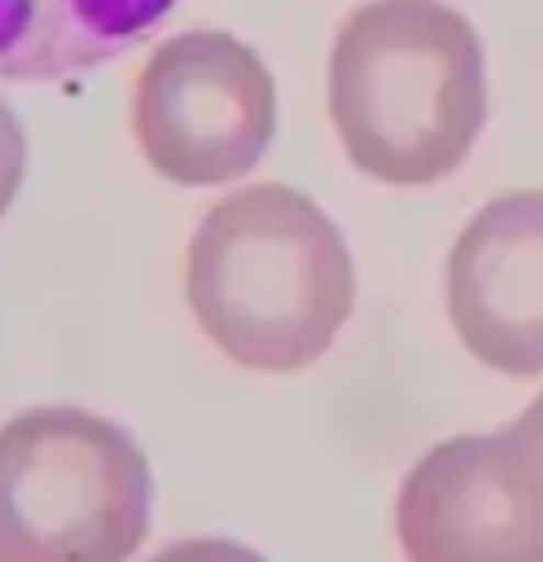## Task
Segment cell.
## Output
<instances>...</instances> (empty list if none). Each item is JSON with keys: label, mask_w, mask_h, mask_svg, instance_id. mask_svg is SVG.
Here are the masks:
<instances>
[{"label": "cell", "mask_w": 543, "mask_h": 562, "mask_svg": "<svg viewBox=\"0 0 543 562\" xmlns=\"http://www.w3.org/2000/svg\"><path fill=\"white\" fill-rule=\"evenodd\" d=\"M358 301L339 224L310 195L262 181L215 201L186 244V305L248 372H301L329 353Z\"/></svg>", "instance_id": "1"}, {"label": "cell", "mask_w": 543, "mask_h": 562, "mask_svg": "<svg viewBox=\"0 0 543 562\" xmlns=\"http://www.w3.org/2000/svg\"><path fill=\"white\" fill-rule=\"evenodd\" d=\"M329 120L348 162L382 187H434L486 124V53L443 0H367L329 53Z\"/></svg>", "instance_id": "2"}, {"label": "cell", "mask_w": 543, "mask_h": 562, "mask_svg": "<svg viewBox=\"0 0 543 562\" xmlns=\"http://www.w3.org/2000/svg\"><path fill=\"white\" fill-rule=\"evenodd\" d=\"M152 468L115 419L38 405L0 425V562H129Z\"/></svg>", "instance_id": "3"}, {"label": "cell", "mask_w": 543, "mask_h": 562, "mask_svg": "<svg viewBox=\"0 0 543 562\" xmlns=\"http://www.w3.org/2000/svg\"><path fill=\"white\" fill-rule=\"evenodd\" d=\"M129 130L172 187H229L276 134V81L244 38L186 30L162 38L134 77Z\"/></svg>", "instance_id": "4"}, {"label": "cell", "mask_w": 543, "mask_h": 562, "mask_svg": "<svg viewBox=\"0 0 543 562\" xmlns=\"http://www.w3.org/2000/svg\"><path fill=\"white\" fill-rule=\"evenodd\" d=\"M406 562H543V472L506 434L429 448L400 486Z\"/></svg>", "instance_id": "5"}, {"label": "cell", "mask_w": 543, "mask_h": 562, "mask_svg": "<svg viewBox=\"0 0 543 562\" xmlns=\"http://www.w3.org/2000/svg\"><path fill=\"white\" fill-rule=\"evenodd\" d=\"M449 319L482 368L543 372V191L486 201L449 252Z\"/></svg>", "instance_id": "6"}, {"label": "cell", "mask_w": 543, "mask_h": 562, "mask_svg": "<svg viewBox=\"0 0 543 562\" xmlns=\"http://www.w3.org/2000/svg\"><path fill=\"white\" fill-rule=\"evenodd\" d=\"M177 0H0V81H63L138 48Z\"/></svg>", "instance_id": "7"}, {"label": "cell", "mask_w": 543, "mask_h": 562, "mask_svg": "<svg viewBox=\"0 0 543 562\" xmlns=\"http://www.w3.org/2000/svg\"><path fill=\"white\" fill-rule=\"evenodd\" d=\"M24 167H30V144H24L15 110L0 101V220H5V210L15 205L24 187Z\"/></svg>", "instance_id": "8"}, {"label": "cell", "mask_w": 543, "mask_h": 562, "mask_svg": "<svg viewBox=\"0 0 543 562\" xmlns=\"http://www.w3.org/2000/svg\"><path fill=\"white\" fill-rule=\"evenodd\" d=\"M148 562H268V558L234 543V539H181V543H167L162 553Z\"/></svg>", "instance_id": "9"}, {"label": "cell", "mask_w": 543, "mask_h": 562, "mask_svg": "<svg viewBox=\"0 0 543 562\" xmlns=\"http://www.w3.org/2000/svg\"><path fill=\"white\" fill-rule=\"evenodd\" d=\"M510 434L520 439V448H524L529 458H534V468L543 472V396H534V405H529V411L514 419Z\"/></svg>", "instance_id": "10"}]
</instances>
